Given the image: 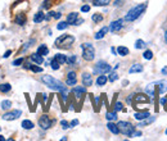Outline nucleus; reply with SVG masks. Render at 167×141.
<instances>
[{"instance_id":"8fccbe9b","label":"nucleus","mask_w":167,"mask_h":141,"mask_svg":"<svg viewBox=\"0 0 167 141\" xmlns=\"http://www.w3.org/2000/svg\"><path fill=\"white\" fill-rule=\"evenodd\" d=\"M138 136H141V132H140V131H134V133L131 137H138Z\"/></svg>"},{"instance_id":"39448f33","label":"nucleus","mask_w":167,"mask_h":141,"mask_svg":"<svg viewBox=\"0 0 167 141\" xmlns=\"http://www.w3.org/2000/svg\"><path fill=\"white\" fill-rule=\"evenodd\" d=\"M117 126H118V130H120V132L122 135H125V136L131 137V136H132V133H134V131H135V127H134L130 122H126V121L118 122Z\"/></svg>"},{"instance_id":"58836bf2","label":"nucleus","mask_w":167,"mask_h":141,"mask_svg":"<svg viewBox=\"0 0 167 141\" xmlns=\"http://www.w3.org/2000/svg\"><path fill=\"white\" fill-rule=\"evenodd\" d=\"M143 47H145V43L143 40H136V43H135V49H143Z\"/></svg>"},{"instance_id":"c9c22d12","label":"nucleus","mask_w":167,"mask_h":141,"mask_svg":"<svg viewBox=\"0 0 167 141\" xmlns=\"http://www.w3.org/2000/svg\"><path fill=\"white\" fill-rule=\"evenodd\" d=\"M76 62H77V56L76 55H71V56H68V58H67V62H66V63H67L68 65H73Z\"/></svg>"},{"instance_id":"c756f323","label":"nucleus","mask_w":167,"mask_h":141,"mask_svg":"<svg viewBox=\"0 0 167 141\" xmlns=\"http://www.w3.org/2000/svg\"><path fill=\"white\" fill-rule=\"evenodd\" d=\"M109 3H111V0H94L93 4L95 7H106V5H108Z\"/></svg>"},{"instance_id":"aec40b11","label":"nucleus","mask_w":167,"mask_h":141,"mask_svg":"<svg viewBox=\"0 0 167 141\" xmlns=\"http://www.w3.org/2000/svg\"><path fill=\"white\" fill-rule=\"evenodd\" d=\"M108 31H109V27H103L100 31H98L97 34L94 35V39H95V40H100V39H103L104 36L107 35V32H108Z\"/></svg>"},{"instance_id":"f3484780","label":"nucleus","mask_w":167,"mask_h":141,"mask_svg":"<svg viewBox=\"0 0 167 141\" xmlns=\"http://www.w3.org/2000/svg\"><path fill=\"white\" fill-rule=\"evenodd\" d=\"M150 116V113L148 112V110H144V112H138L134 114V118L136 119V121H143V119L148 118V117Z\"/></svg>"},{"instance_id":"864d4df0","label":"nucleus","mask_w":167,"mask_h":141,"mask_svg":"<svg viewBox=\"0 0 167 141\" xmlns=\"http://www.w3.org/2000/svg\"><path fill=\"white\" fill-rule=\"evenodd\" d=\"M161 73H162L163 76H167V65H166V67H163L162 69H161Z\"/></svg>"},{"instance_id":"72a5a7b5","label":"nucleus","mask_w":167,"mask_h":141,"mask_svg":"<svg viewBox=\"0 0 167 141\" xmlns=\"http://www.w3.org/2000/svg\"><path fill=\"white\" fill-rule=\"evenodd\" d=\"M91 19H93V22H95V23H99V22L103 21V16L100 13H95V14H93Z\"/></svg>"},{"instance_id":"9d476101","label":"nucleus","mask_w":167,"mask_h":141,"mask_svg":"<svg viewBox=\"0 0 167 141\" xmlns=\"http://www.w3.org/2000/svg\"><path fill=\"white\" fill-rule=\"evenodd\" d=\"M76 83H77L76 72H73V71L68 72V74H67V80H66V85H67V86H75Z\"/></svg>"},{"instance_id":"a19ab883","label":"nucleus","mask_w":167,"mask_h":141,"mask_svg":"<svg viewBox=\"0 0 167 141\" xmlns=\"http://www.w3.org/2000/svg\"><path fill=\"white\" fill-rule=\"evenodd\" d=\"M122 109H124V105H122V103H120V101H117V103L115 104V107H113V110H115V112H120Z\"/></svg>"},{"instance_id":"2f4dec72","label":"nucleus","mask_w":167,"mask_h":141,"mask_svg":"<svg viewBox=\"0 0 167 141\" xmlns=\"http://www.w3.org/2000/svg\"><path fill=\"white\" fill-rule=\"evenodd\" d=\"M22 127L25 128V130H32V128H34V123H32L31 121H28V119H25V121L22 122Z\"/></svg>"},{"instance_id":"5701e85b","label":"nucleus","mask_w":167,"mask_h":141,"mask_svg":"<svg viewBox=\"0 0 167 141\" xmlns=\"http://www.w3.org/2000/svg\"><path fill=\"white\" fill-rule=\"evenodd\" d=\"M107 127H108V130L111 131V132H112L113 135H118V133H120V130H118V126H117V124H115L112 121H109V123L107 124Z\"/></svg>"},{"instance_id":"f704fd0d","label":"nucleus","mask_w":167,"mask_h":141,"mask_svg":"<svg viewBox=\"0 0 167 141\" xmlns=\"http://www.w3.org/2000/svg\"><path fill=\"white\" fill-rule=\"evenodd\" d=\"M143 58H144L145 61H150V59L153 58V52H152V50H145V52L143 53Z\"/></svg>"},{"instance_id":"7ed1b4c3","label":"nucleus","mask_w":167,"mask_h":141,"mask_svg":"<svg viewBox=\"0 0 167 141\" xmlns=\"http://www.w3.org/2000/svg\"><path fill=\"white\" fill-rule=\"evenodd\" d=\"M75 43V37L72 35H68V34H64V35H61L58 39L55 40L54 43V46L55 47H59V49H68L71 47V45Z\"/></svg>"},{"instance_id":"cd10ccee","label":"nucleus","mask_w":167,"mask_h":141,"mask_svg":"<svg viewBox=\"0 0 167 141\" xmlns=\"http://www.w3.org/2000/svg\"><path fill=\"white\" fill-rule=\"evenodd\" d=\"M107 81H108V77H107L106 74H100V76L97 78V85L98 86H104L107 83Z\"/></svg>"},{"instance_id":"ea45409f","label":"nucleus","mask_w":167,"mask_h":141,"mask_svg":"<svg viewBox=\"0 0 167 141\" xmlns=\"http://www.w3.org/2000/svg\"><path fill=\"white\" fill-rule=\"evenodd\" d=\"M118 78V74L117 73H116V72L115 71H111V74H109V77H108V81H111V82H115V81L116 80H117Z\"/></svg>"},{"instance_id":"5fc2aeb1","label":"nucleus","mask_w":167,"mask_h":141,"mask_svg":"<svg viewBox=\"0 0 167 141\" xmlns=\"http://www.w3.org/2000/svg\"><path fill=\"white\" fill-rule=\"evenodd\" d=\"M10 54H12V50H8V52H5V54L3 55V58H9Z\"/></svg>"},{"instance_id":"2eb2a0df","label":"nucleus","mask_w":167,"mask_h":141,"mask_svg":"<svg viewBox=\"0 0 167 141\" xmlns=\"http://www.w3.org/2000/svg\"><path fill=\"white\" fill-rule=\"evenodd\" d=\"M145 92L148 94V96H150L152 99L156 98V83H150L145 87Z\"/></svg>"},{"instance_id":"bb28decb","label":"nucleus","mask_w":167,"mask_h":141,"mask_svg":"<svg viewBox=\"0 0 167 141\" xmlns=\"http://www.w3.org/2000/svg\"><path fill=\"white\" fill-rule=\"evenodd\" d=\"M54 59H55V61L58 62L61 65L64 64V63L67 62V56H66L64 54H55V55H54Z\"/></svg>"},{"instance_id":"f257e3e1","label":"nucleus","mask_w":167,"mask_h":141,"mask_svg":"<svg viewBox=\"0 0 167 141\" xmlns=\"http://www.w3.org/2000/svg\"><path fill=\"white\" fill-rule=\"evenodd\" d=\"M41 82H44L48 87H50L52 90H55V91L59 92H67V86L52 76H48V74L46 76H41Z\"/></svg>"},{"instance_id":"de8ad7c7","label":"nucleus","mask_w":167,"mask_h":141,"mask_svg":"<svg viewBox=\"0 0 167 141\" xmlns=\"http://www.w3.org/2000/svg\"><path fill=\"white\" fill-rule=\"evenodd\" d=\"M89 10H90V5H89V4L82 5V7H81V12H82V13H86V12H89Z\"/></svg>"},{"instance_id":"ddd939ff","label":"nucleus","mask_w":167,"mask_h":141,"mask_svg":"<svg viewBox=\"0 0 167 141\" xmlns=\"http://www.w3.org/2000/svg\"><path fill=\"white\" fill-rule=\"evenodd\" d=\"M26 21H27V17H26L25 13H18L16 16V18H14V22H16L17 25H19V26L26 25Z\"/></svg>"},{"instance_id":"37998d69","label":"nucleus","mask_w":167,"mask_h":141,"mask_svg":"<svg viewBox=\"0 0 167 141\" xmlns=\"http://www.w3.org/2000/svg\"><path fill=\"white\" fill-rule=\"evenodd\" d=\"M32 44H35V40H34V39H31V40H30L28 43H26V44H25V46H23V49H22V50H23V52H26V50H27L28 47H31V46H32Z\"/></svg>"},{"instance_id":"c85d7f7f","label":"nucleus","mask_w":167,"mask_h":141,"mask_svg":"<svg viewBox=\"0 0 167 141\" xmlns=\"http://www.w3.org/2000/svg\"><path fill=\"white\" fill-rule=\"evenodd\" d=\"M117 53H118V55H121V56H126V55H129V49H127L126 46H118Z\"/></svg>"},{"instance_id":"4c0bfd02","label":"nucleus","mask_w":167,"mask_h":141,"mask_svg":"<svg viewBox=\"0 0 167 141\" xmlns=\"http://www.w3.org/2000/svg\"><path fill=\"white\" fill-rule=\"evenodd\" d=\"M50 65H52V68H53L54 71H58V69H59V67H61V64H59V63L57 62L54 58H53L52 61H50Z\"/></svg>"},{"instance_id":"9b49d317","label":"nucleus","mask_w":167,"mask_h":141,"mask_svg":"<svg viewBox=\"0 0 167 141\" xmlns=\"http://www.w3.org/2000/svg\"><path fill=\"white\" fill-rule=\"evenodd\" d=\"M134 99V104H138V103H144V104H147L149 103V99L147 95H144V94H138V95H135V96H132Z\"/></svg>"},{"instance_id":"7c9ffc66","label":"nucleus","mask_w":167,"mask_h":141,"mask_svg":"<svg viewBox=\"0 0 167 141\" xmlns=\"http://www.w3.org/2000/svg\"><path fill=\"white\" fill-rule=\"evenodd\" d=\"M106 118L108 119V121H116L117 119V112H107V114H106Z\"/></svg>"},{"instance_id":"dca6fc26","label":"nucleus","mask_w":167,"mask_h":141,"mask_svg":"<svg viewBox=\"0 0 167 141\" xmlns=\"http://www.w3.org/2000/svg\"><path fill=\"white\" fill-rule=\"evenodd\" d=\"M157 83V87H158V94H165V92L167 91V81H158V82H156Z\"/></svg>"},{"instance_id":"412c9836","label":"nucleus","mask_w":167,"mask_h":141,"mask_svg":"<svg viewBox=\"0 0 167 141\" xmlns=\"http://www.w3.org/2000/svg\"><path fill=\"white\" fill-rule=\"evenodd\" d=\"M77 18H79V13H76V12H72V13H70L67 16V22L68 25H75V22L77 21Z\"/></svg>"},{"instance_id":"20e7f679","label":"nucleus","mask_w":167,"mask_h":141,"mask_svg":"<svg viewBox=\"0 0 167 141\" xmlns=\"http://www.w3.org/2000/svg\"><path fill=\"white\" fill-rule=\"evenodd\" d=\"M81 49H82V58L85 59L86 62H91L95 58V49H94L93 44H90V43L82 44Z\"/></svg>"},{"instance_id":"3c124183","label":"nucleus","mask_w":167,"mask_h":141,"mask_svg":"<svg viewBox=\"0 0 167 141\" xmlns=\"http://www.w3.org/2000/svg\"><path fill=\"white\" fill-rule=\"evenodd\" d=\"M84 22V19L82 18H77V21L75 22V26H79V25H81V23Z\"/></svg>"},{"instance_id":"09e8293b","label":"nucleus","mask_w":167,"mask_h":141,"mask_svg":"<svg viewBox=\"0 0 167 141\" xmlns=\"http://www.w3.org/2000/svg\"><path fill=\"white\" fill-rule=\"evenodd\" d=\"M77 124H79V119H73L70 123V127H75V126H77Z\"/></svg>"},{"instance_id":"6e6552de","label":"nucleus","mask_w":167,"mask_h":141,"mask_svg":"<svg viewBox=\"0 0 167 141\" xmlns=\"http://www.w3.org/2000/svg\"><path fill=\"white\" fill-rule=\"evenodd\" d=\"M22 112L19 109H16V110H12V112H8V113H4L3 114V119L4 121H14V119L19 118Z\"/></svg>"},{"instance_id":"e433bc0d","label":"nucleus","mask_w":167,"mask_h":141,"mask_svg":"<svg viewBox=\"0 0 167 141\" xmlns=\"http://www.w3.org/2000/svg\"><path fill=\"white\" fill-rule=\"evenodd\" d=\"M10 107H12V101L10 100H3L1 101V108L3 109H10Z\"/></svg>"},{"instance_id":"603ef678","label":"nucleus","mask_w":167,"mask_h":141,"mask_svg":"<svg viewBox=\"0 0 167 141\" xmlns=\"http://www.w3.org/2000/svg\"><path fill=\"white\" fill-rule=\"evenodd\" d=\"M122 3H124V0H116L115 3H113V5H115V7H118V5H121Z\"/></svg>"},{"instance_id":"79ce46f5","label":"nucleus","mask_w":167,"mask_h":141,"mask_svg":"<svg viewBox=\"0 0 167 141\" xmlns=\"http://www.w3.org/2000/svg\"><path fill=\"white\" fill-rule=\"evenodd\" d=\"M67 27H68V22L66 21V22H59L58 26H57V28L58 30H66Z\"/></svg>"},{"instance_id":"0eeeda50","label":"nucleus","mask_w":167,"mask_h":141,"mask_svg":"<svg viewBox=\"0 0 167 141\" xmlns=\"http://www.w3.org/2000/svg\"><path fill=\"white\" fill-rule=\"evenodd\" d=\"M52 124H53V121L49 118V116L43 114L39 118V126H40L43 130H49V128L52 127Z\"/></svg>"},{"instance_id":"f8f14e48","label":"nucleus","mask_w":167,"mask_h":141,"mask_svg":"<svg viewBox=\"0 0 167 141\" xmlns=\"http://www.w3.org/2000/svg\"><path fill=\"white\" fill-rule=\"evenodd\" d=\"M82 85L89 87V86L93 85V77L90 73H84L82 74Z\"/></svg>"},{"instance_id":"393cba45","label":"nucleus","mask_w":167,"mask_h":141,"mask_svg":"<svg viewBox=\"0 0 167 141\" xmlns=\"http://www.w3.org/2000/svg\"><path fill=\"white\" fill-rule=\"evenodd\" d=\"M37 54H40V55H48L49 54V47L46 46V45H40V46L37 47Z\"/></svg>"},{"instance_id":"a878e982","label":"nucleus","mask_w":167,"mask_h":141,"mask_svg":"<svg viewBox=\"0 0 167 141\" xmlns=\"http://www.w3.org/2000/svg\"><path fill=\"white\" fill-rule=\"evenodd\" d=\"M44 19H45V14H44L43 12H37V13L34 16V22L35 23H40V22H43Z\"/></svg>"},{"instance_id":"4d7b16f0","label":"nucleus","mask_w":167,"mask_h":141,"mask_svg":"<svg viewBox=\"0 0 167 141\" xmlns=\"http://www.w3.org/2000/svg\"><path fill=\"white\" fill-rule=\"evenodd\" d=\"M163 37H165V43L167 44V28L165 30V36H163Z\"/></svg>"},{"instance_id":"6ab92c4d","label":"nucleus","mask_w":167,"mask_h":141,"mask_svg":"<svg viewBox=\"0 0 167 141\" xmlns=\"http://www.w3.org/2000/svg\"><path fill=\"white\" fill-rule=\"evenodd\" d=\"M30 59H31V61L34 62L35 64H41V63L44 62V58H43V55H40V54H37V53H35V54H31V55H30Z\"/></svg>"},{"instance_id":"4be33fe9","label":"nucleus","mask_w":167,"mask_h":141,"mask_svg":"<svg viewBox=\"0 0 167 141\" xmlns=\"http://www.w3.org/2000/svg\"><path fill=\"white\" fill-rule=\"evenodd\" d=\"M156 121V117H150L149 116L148 118H145V119H143V121H140L139 122V127H144V126H148V124H150V123H153V122Z\"/></svg>"},{"instance_id":"13d9d810","label":"nucleus","mask_w":167,"mask_h":141,"mask_svg":"<svg viewBox=\"0 0 167 141\" xmlns=\"http://www.w3.org/2000/svg\"><path fill=\"white\" fill-rule=\"evenodd\" d=\"M112 53L115 54V55H116V54H117V52H116V49H115V47H112Z\"/></svg>"},{"instance_id":"052dcab7","label":"nucleus","mask_w":167,"mask_h":141,"mask_svg":"<svg viewBox=\"0 0 167 141\" xmlns=\"http://www.w3.org/2000/svg\"><path fill=\"white\" fill-rule=\"evenodd\" d=\"M82 1H88V0H82Z\"/></svg>"},{"instance_id":"6e6d98bb","label":"nucleus","mask_w":167,"mask_h":141,"mask_svg":"<svg viewBox=\"0 0 167 141\" xmlns=\"http://www.w3.org/2000/svg\"><path fill=\"white\" fill-rule=\"evenodd\" d=\"M61 17H62L61 13H54V18H55V19H59Z\"/></svg>"},{"instance_id":"a211bd4d","label":"nucleus","mask_w":167,"mask_h":141,"mask_svg":"<svg viewBox=\"0 0 167 141\" xmlns=\"http://www.w3.org/2000/svg\"><path fill=\"white\" fill-rule=\"evenodd\" d=\"M144 71V67H143L141 64H139V63H136V64H132L130 67L129 69V73H140V72Z\"/></svg>"},{"instance_id":"680f3d73","label":"nucleus","mask_w":167,"mask_h":141,"mask_svg":"<svg viewBox=\"0 0 167 141\" xmlns=\"http://www.w3.org/2000/svg\"><path fill=\"white\" fill-rule=\"evenodd\" d=\"M166 135H167V130H166Z\"/></svg>"},{"instance_id":"f03ea898","label":"nucleus","mask_w":167,"mask_h":141,"mask_svg":"<svg viewBox=\"0 0 167 141\" xmlns=\"http://www.w3.org/2000/svg\"><path fill=\"white\" fill-rule=\"evenodd\" d=\"M147 5H148V3H141V4H138L134 8H131L130 10L127 12L126 16H125V21H127V22H132V21L138 19V18L143 14V12L147 9Z\"/></svg>"},{"instance_id":"1a4fd4ad","label":"nucleus","mask_w":167,"mask_h":141,"mask_svg":"<svg viewBox=\"0 0 167 141\" xmlns=\"http://www.w3.org/2000/svg\"><path fill=\"white\" fill-rule=\"evenodd\" d=\"M124 27V19H117V21H113L109 25V31L116 34V32L121 31V28Z\"/></svg>"},{"instance_id":"bf43d9fd","label":"nucleus","mask_w":167,"mask_h":141,"mask_svg":"<svg viewBox=\"0 0 167 141\" xmlns=\"http://www.w3.org/2000/svg\"><path fill=\"white\" fill-rule=\"evenodd\" d=\"M5 140V137L4 136H0V141H4Z\"/></svg>"},{"instance_id":"e2e57ef3","label":"nucleus","mask_w":167,"mask_h":141,"mask_svg":"<svg viewBox=\"0 0 167 141\" xmlns=\"http://www.w3.org/2000/svg\"><path fill=\"white\" fill-rule=\"evenodd\" d=\"M0 130H1V127H0Z\"/></svg>"},{"instance_id":"423d86ee","label":"nucleus","mask_w":167,"mask_h":141,"mask_svg":"<svg viewBox=\"0 0 167 141\" xmlns=\"http://www.w3.org/2000/svg\"><path fill=\"white\" fill-rule=\"evenodd\" d=\"M112 71V67L104 61H99L94 67V73L95 74H106Z\"/></svg>"},{"instance_id":"b1692460","label":"nucleus","mask_w":167,"mask_h":141,"mask_svg":"<svg viewBox=\"0 0 167 141\" xmlns=\"http://www.w3.org/2000/svg\"><path fill=\"white\" fill-rule=\"evenodd\" d=\"M25 68L31 69L34 73H41V72H43V68L41 67H37V65H35V64H30V63H27V64L25 65Z\"/></svg>"},{"instance_id":"4468645a","label":"nucleus","mask_w":167,"mask_h":141,"mask_svg":"<svg viewBox=\"0 0 167 141\" xmlns=\"http://www.w3.org/2000/svg\"><path fill=\"white\" fill-rule=\"evenodd\" d=\"M73 94L76 95V99H80L84 94H86V86H76L73 89Z\"/></svg>"},{"instance_id":"c03bdc74","label":"nucleus","mask_w":167,"mask_h":141,"mask_svg":"<svg viewBox=\"0 0 167 141\" xmlns=\"http://www.w3.org/2000/svg\"><path fill=\"white\" fill-rule=\"evenodd\" d=\"M23 62H25V58H23V56H22V58L16 59V61L13 62V65H16V67H17V65H21V64H22Z\"/></svg>"},{"instance_id":"473e14b6","label":"nucleus","mask_w":167,"mask_h":141,"mask_svg":"<svg viewBox=\"0 0 167 141\" xmlns=\"http://www.w3.org/2000/svg\"><path fill=\"white\" fill-rule=\"evenodd\" d=\"M12 90V86L9 85V83H1V85H0V92H9Z\"/></svg>"},{"instance_id":"a18cd8bd","label":"nucleus","mask_w":167,"mask_h":141,"mask_svg":"<svg viewBox=\"0 0 167 141\" xmlns=\"http://www.w3.org/2000/svg\"><path fill=\"white\" fill-rule=\"evenodd\" d=\"M52 1H50V0H45V1L43 3V8H45V9H49L50 7H52Z\"/></svg>"},{"instance_id":"49530a36","label":"nucleus","mask_w":167,"mask_h":141,"mask_svg":"<svg viewBox=\"0 0 167 141\" xmlns=\"http://www.w3.org/2000/svg\"><path fill=\"white\" fill-rule=\"evenodd\" d=\"M61 126L63 130H67V128H70V123H68L67 121H61Z\"/></svg>"}]
</instances>
